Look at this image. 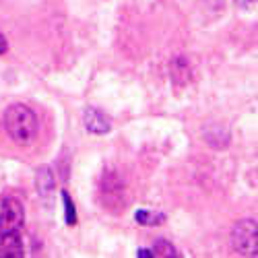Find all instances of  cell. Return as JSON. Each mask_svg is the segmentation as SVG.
Returning <instances> with one entry per match:
<instances>
[{"instance_id": "cell-4", "label": "cell", "mask_w": 258, "mask_h": 258, "mask_svg": "<svg viewBox=\"0 0 258 258\" xmlns=\"http://www.w3.org/2000/svg\"><path fill=\"white\" fill-rule=\"evenodd\" d=\"M25 221V211L17 199L9 197L0 203V233L19 231Z\"/></svg>"}, {"instance_id": "cell-3", "label": "cell", "mask_w": 258, "mask_h": 258, "mask_svg": "<svg viewBox=\"0 0 258 258\" xmlns=\"http://www.w3.org/2000/svg\"><path fill=\"white\" fill-rule=\"evenodd\" d=\"M231 244L242 256H258V227L254 219H244L231 229Z\"/></svg>"}, {"instance_id": "cell-12", "label": "cell", "mask_w": 258, "mask_h": 258, "mask_svg": "<svg viewBox=\"0 0 258 258\" xmlns=\"http://www.w3.org/2000/svg\"><path fill=\"white\" fill-rule=\"evenodd\" d=\"M7 50H9V41H7V37L3 33H0V54H5Z\"/></svg>"}, {"instance_id": "cell-9", "label": "cell", "mask_w": 258, "mask_h": 258, "mask_svg": "<svg viewBox=\"0 0 258 258\" xmlns=\"http://www.w3.org/2000/svg\"><path fill=\"white\" fill-rule=\"evenodd\" d=\"M163 219H165L163 213H153V211H145V209L137 211V221L141 225H159Z\"/></svg>"}, {"instance_id": "cell-1", "label": "cell", "mask_w": 258, "mask_h": 258, "mask_svg": "<svg viewBox=\"0 0 258 258\" xmlns=\"http://www.w3.org/2000/svg\"><path fill=\"white\" fill-rule=\"evenodd\" d=\"M5 128L17 145H29L37 137L39 120L25 103H13L5 112Z\"/></svg>"}, {"instance_id": "cell-11", "label": "cell", "mask_w": 258, "mask_h": 258, "mask_svg": "<svg viewBox=\"0 0 258 258\" xmlns=\"http://www.w3.org/2000/svg\"><path fill=\"white\" fill-rule=\"evenodd\" d=\"M62 201H64V209H67V211H64V213H67V223L75 225L77 223V209H75V203L71 201L67 190H62Z\"/></svg>"}, {"instance_id": "cell-2", "label": "cell", "mask_w": 258, "mask_h": 258, "mask_svg": "<svg viewBox=\"0 0 258 258\" xmlns=\"http://www.w3.org/2000/svg\"><path fill=\"white\" fill-rule=\"evenodd\" d=\"M99 199L105 209H110L114 213H120L126 207L128 195H126V182L122 180L120 174H116L114 169H107L99 180Z\"/></svg>"}, {"instance_id": "cell-10", "label": "cell", "mask_w": 258, "mask_h": 258, "mask_svg": "<svg viewBox=\"0 0 258 258\" xmlns=\"http://www.w3.org/2000/svg\"><path fill=\"white\" fill-rule=\"evenodd\" d=\"M153 256H178V250L167 240H157L153 246Z\"/></svg>"}, {"instance_id": "cell-6", "label": "cell", "mask_w": 258, "mask_h": 258, "mask_svg": "<svg viewBox=\"0 0 258 258\" xmlns=\"http://www.w3.org/2000/svg\"><path fill=\"white\" fill-rule=\"evenodd\" d=\"M83 124L85 128H87L89 133L93 135H105L112 131V120L107 118L103 112L95 110V107H87L83 114Z\"/></svg>"}, {"instance_id": "cell-7", "label": "cell", "mask_w": 258, "mask_h": 258, "mask_svg": "<svg viewBox=\"0 0 258 258\" xmlns=\"http://www.w3.org/2000/svg\"><path fill=\"white\" fill-rule=\"evenodd\" d=\"M25 254L23 242H21L19 231H7L0 233V256L5 258H21Z\"/></svg>"}, {"instance_id": "cell-8", "label": "cell", "mask_w": 258, "mask_h": 258, "mask_svg": "<svg viewBox=\"0 0 258 258\" xmlns=\"http://www.w3.org/2000/svg\"><path fill=\"white\" fill-rule=\"evenodd\" d=\"M171 77H174L176 83H186L190 79V64L184 58H176L174 64H171Z\"/></svg>"}, {"instance_id": "cell-5", "label": "cell", "mask_w": 258, "mask_h": 258, "mask_svg": "<svg viewBox=\"0 0 258 258\" xmlns=\"http://www.w3.org/2000/svg\"><path fill=\"white\" fill-rule=\"evenodd\" d=\"M35 186H37V195L48 207L54 205V195H56V180L50 167H39L37 176H35Z\"/></svg>"}, {"instance_id": "cell-13", "label": "cell", "mask_w": 258, "mask_h": 258, "mask_svg": "<svg viewBox=\"0 0 258 258\" xmlns=\"http://www.w3.org/2000/svg\"><path fill=\"white\" fill-rule=\"evenodd\" d=\"M139 256H153V250H139Z\"/></svg>"}]
</instances>
